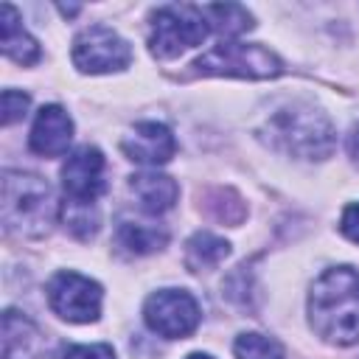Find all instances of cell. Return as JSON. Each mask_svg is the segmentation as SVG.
<instances>
[{"instance_id": "10", "label": "cell", "mask_w": 359, "mask_h": 359, "mask_svg": "<svg viewBox=\"0 0 359 359\" xmlns=\"http://www.w3.org/2000/svg\"><path fill=\"white\" fill-rule=\"evenodd\" d=\"M123 154L140 165H163L174 157L177 151V140L171 135V129L165 123L157 121H143L137 123L121 143Z\"/></svg>"}, {"instance_id": "9", "label": "cell", "mask_w": 359, "mask_h": 359, "mask_svg": "<svg viewBox=\"0 0 359 359\" xmlns=\"http://www.w3.org/2000/svg\"><path fill=\"white\" fill-rule=\"evenodd\" d=\"M107 160L95 146H79L67 154L62 165V191L67 202L76 205H95V199L107 191Z\"/></svg>"}, {"instance_id": "23", "label": "cell", "mask_w": 359, "mask_h": 359, "mask_svg": "<svg viewBox=\"0 0 359 359\" xmlns=\"http://www.w3.org/2000/svg\"><path fill=\"white\" fill-rule=\"evenodd\" d=\"M345 146H348V154H351V160L359 165V123H353V126H351Z\"/></svg>"}, {"instance_id": "8", "label": "cell", "mask_w": 359, "mask_h": 359, "mask_svg": "<svg viewBox=\"0 0 359 359\" xmlns=\"http://www.w3.org/2000/svg\"><path fill=\"white\" fill-rule=\"evenodd\" d=\"M101 286L79 272L65 269L48 280V303L67 323H95L101 317Z\"/></svg>"}, {"instance_id": "4", "label": "cell", "mask_w": 359, "mask_h": 359, "mask_svg": "<svg viewBox=\"0 0 359 359\" xmlns=\"http://www.w3.org/2000/svg\"><path fill=\"white\" fill-rule=\"evenodd\" d=\"M194 70L202 76H236V79H275L283 73V62L264 45L224 39L205 50Z\"/></svg>"}, {"instance_id": "16", "label": "cell", "mask_w": 359, "mask_h": 359, "mask_svg": "<svg viewBox=\"0 0 359 359\" xmlns=\"http://www.w3.org/2000/svg\"><path fill=\"white\" fill-rule=\"evenodd\" d=\"M202 14L210 25V31L224 34V36H241L247 31H252V14L238 6V3H213V6H202Z\"/></svg>"}, {"instance_id": "22", "label": "cell", "mask_w": 359, "mask_h": 359, "mask_svg": "<svg viewBox=\"0 0 359 359\" xmlns=\"http://www.w3.org/2000/svg\"><path fill=\"white\" fill-rule=\"evenodd\" d=\"M339 230H342L345 238H351V241L359 244V202H353V205H348V208L342 210Z\"/></svg>"}, {"instance_id": "7", "label": "cell", "mask_w": 359, "mask_h": 359, "mask_svg": "<svg viewBox=\"0 0 359 359\" xmlns=\"http://www.w3.org/2000/svg\"><path fill=\"white\" fill-rule=\"evenodd\" d=\"M70 56L81 73H115L129 67L132 48L109 25H90L73 39Z\"/></svg>"}, {"instance_id": "2", "label": "cell", "mask_w": 359, "mask_h": 359, "mask_svg": "<svg viewBox=\"0 0 359 359\" xmlns=\"http://www.w3.org/2000/svg\"><path fill=\"white\" fill-rule=\"evenodd\" d=\"M309 325L331 345L359 342V269L331 266L309 289Z\"/></svg>"}, {"instance_id": "24", "label": "cell", "mask_w": 359, "mask_h": 359, "mask_svg": "<svg viewBox=\"0 0 359 359\" xmlns=\"http://www.w3.org/2000/svg\"><path fill=\"white\" fill-rule=\"evenodd\" d=\"M185 359H213L210 353H191V356H185Z\"/></svg>"}, {"instance_id": "5", "label": "cell", "mask_w": 359, "mask_h": 359, "mask_svg": "<svg viewBox=\"0 0 359 359\" xmlns=\"http://www.w3.org/2000/svg\"><path fill=\"white\" fill-rule=\"evenodd\" d=\"M210 25L196 6H160L151 14V34H149V50L157 59H177L188 48L202 45Z\"/></svg>"}, {"instance_id": "14", "label": "cell", "mask_w": 359, "mask_h": 359, "mask_svg": "<svg viewBox=\"0 0 359 359\" xmlns=\"http://www.w3.org/2000/svg\"><path fill=\"white\" fill-rule=\"evenodd\" d=\"M129 191L132 196L137 199V205L157 216V213H165L174 208L177 196H180V185L168 177V174H160V171H140V174H132L129 177Z\"/></svg>"}, {"instance_id": "3", "label": "cell", "mask_w": 359, "mask_h": 359, "mask_svg": "<svg viewBox=\"0 0 359 359\" xmlns=\"http://www.w3.org/2000/svg\"><path fill=\"white\" fill-rule=\"evenodd\" d=\"M62 208L53 188L28 171H3L0 180V219L3 227L22 238H42L53 230Z\"/></svg>"}, {"instance_id": "21", "label": "cell", "mask_w": 359, "mask_h": 359, "mask_svg": "<svg viewBox=\"0 0 359 359\" xmlns=\"http://www.w3.org/2000/svg\"><path fill=\"white\" fill-rule=\"evenodd\" d=\"M62 359H115V351L104 342H93V345H67Z\"/></svg>"}, {"instance_id": "18", "label": "cell", "mask_w": 359, "mask_h": 359, "mask_svg": "<svg viewBox=\"0 0 359 359\" xmlns=\"http://www.w3.org/2000/svg\"><path fill=\"white\" fill-rule=\"evenodd\" d=\"M236 359H283V348L278 339L250 331V334H238L233 342Z\"/></svg>"}, {"instance_id": "1", "label": "cell", "mask_w": 359, "mask_h": 359, "mask_svg": "<svg viewBox=\"0 0 359 359\" xmlns=\"http://www.w3.org/2000/svg\"><path fill=\"white\" fill-rule=\"evenodd\" d=\"M258 137L283 154L300 160H325L337 146V132L331 118L303 98H286L269 107Z\"/></svg>"}, {"instance_id": "15", "label": "cell", "mask_w": 359, "mask_h": 359, "mask_svg": "<svg viewBox=\"0 0 359 359\" xmlns=\"http://www.w3.org/2000/svg\"><path fill=\"white\" fill-rule=\"evenodd\" d=\"M230 255V244L210 233V230H199L188 238L185 244V266L191 272H208V269H216L224 258Z\"/></svg>"}, {"instance_id": "13", "label": "cell", "mask_w": 359, "mask_h": 359, "mask_svg": "<svg viewBox=\"0 0 359 359\" xmlns=\"http://www.w3.org/2000/svg\"><path fill=\"white\" fill-rule=\"evenodd\" d=\"M0 45H3V53L28 67V65H36L42 50H39V42L22 28V20H20V11L11 6V3H3L0 6Z\"/></svg>"}, {"instance_id": "19", "label": "cell", "mask_w": 359, "mask_h": 359, "mask_svg": "<svg viewBox=\"0 0 359 359\" xmlns=\"http://www.w3.org/2000/svg\"><path fill=\"white\" fill-rule=\"evenodd\" d=\"M62 219L67 224V230L76 238H93L98 233V210L95 205H76L67 202V208L62 210Z\"/></svg>"}, {"instance_id": "11", "label": "cell", "mask_w": 359, "mask_h": 359, "mask_svg": "<svg viewBox=\"0 0 359 359\" xmlns=\"http://www.w3.org/2000/svg\"><path fill=\"white\" fill-rule=\"evenodd\" d=\"M73 140V121L59 104H45L31 126L28 146L39 157H62Z\"/></svg>"}, {"instance_id": "12", "label": "cell", "mask_w": 359, "mask_h": 359, "mask_svg": "<svg viewBox=\"0 0 359 359\" xmlns=\"http://www.w3.org/2000/svg\"><path fill=\"white\" fill-rule=\"evenodd\" d=\"M42 331L25 314L8 309L3 314V359H42Z\"/></svg>"}, {"instance_id": "6", "label": "cell", "mask_w": 359, "mask_h": 359, "mask_svg": "<svg viewBox=\"0 0 359 359\" xmlns=\"http://www.w3.org/2000/svg\"><path fill=\"white\" fill-rule=\"evenodd\" d=\"M143 320L146 325L165 339H182L191 337L202 320L199 303L185 289H160L146 297L143 303Z\"/></svg>"}, {"instance_id": "17", "label": "cell", "mask_w": 359, "mask_h": 359, "mask_svg": "<svg viewBox=\"0 0 359 359\" xmlns=\"http://www.w3.org/2000/svg\"><path fill=\"white\" fill-rule=\"evenodd\" d=\"M168 241V233L154 224L143 222H121L118 224V244L132 255H149L154 250H163Z\"/></svg>"}, {"instance_id": "20", "label": "cell", "mask_w": 359, "mask_h": 359, "mask_svg": "<svg viewBox=\"0 0 359 359\" xmlns=\"http://www.w3.org/2000/svg\"><path fill=\"white\" fill-rule=\"evenodd\" d=\"M0 107H3V115H0L3 123L11 126V123H17V121L25 118V112L31 107V98H28V93H20V90H3Z\"/></svg>"}]
</instances>
